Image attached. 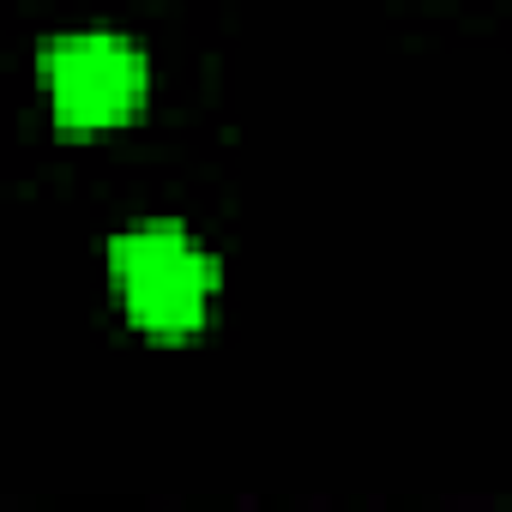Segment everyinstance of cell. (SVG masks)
Listing matches in <instances>:
<instances>
[{
  "instance_id": "cell-1",
  "label": "cell",
  "mask_w": 512,
  "mask_h": 512,
  "mask_svg": "<svg viewBox=\"0 0 512 512\" xmlns=\"http://www.w3.org/2000/svg\"><path fill=\"white\" fill-rule=\"evenodd\" d=\"M109 278L133 326L157 338H187L205 326L223 266L181 217H139L109 235Z\"/></svg>"
},
{
  "instance_id": "cell-2",
  "label": "cell",
  "mask_w": 512,
  "mask_h": 512,
  "mask_svg": "<svg viewBox=\"0 0 512 512\" xmlns=\"http://www.w3.org/2000/svg\"><path fill=\"white\" fill-rule=\"evenodd\" d=\"M37 73L61 133L121 127L151 91V61L121 31H61L37 49Z\"/></svg>"
}]
</instances>
